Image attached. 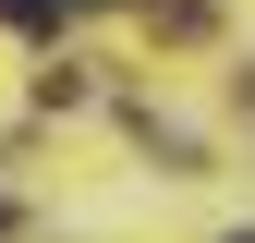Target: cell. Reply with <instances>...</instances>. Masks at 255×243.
<instances>
[{
    "label": "cell",
    "instance_id": "6da1fadb",
    "mask_svg": "<svg viewBox=\"0 0 255 243\" xmlns=\"http://www.w3.org/2000/svg\"><path fill=\"white\" fill-rule=\"evenodd\" d=\"M231 243H255V231H231Z\"/></svg>",
    "mask_w": 255,
    "mask_h": 243
}]
</instances>
